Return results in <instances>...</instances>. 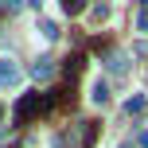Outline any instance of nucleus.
<instances>
[{
	"mask_svg": "<svg viewBox=\"0 0 148 148\" xmlns=\"http://www.w3.org/2000/svg\"><path fill=\"white\" fill-rule=\"evenodd\" d=\"M94 136H97V125H94V121H78V125H70L66 144H70V148H90Z\"/></svg>",
	"mask_w": 148,
	"mask_h": 148,
	"instance_id": "f03ea898",
	"label": "nucleus"
},
{
	"mask_svg": "<svg viewBox=\"0 0 148 148\" xmlns=\"http://www.w3.org/2000/svg\"><path fill=\"white\" fill-rule=\"evenodd\" d=\"M105 66H109V74H125L129 70V59L121 51H109V59H105Z\"/></svg>",
	"mask_w": 148,
	"mask_h": 148,
	"instance_id": "39448f33",
	"label": "nucleus"
},
{
	"mask_svg": "<svg viewBox=\"0 0 148 148\" xmlns=\"http://www.w3.org/2000/svg\"><path fill=\"white\" fill-rule=\"evenodd\" d=\"M59 4H62V12H66V16H78L82 8H86V0H59Z\"/></svg>",
	"mask_w": 148,
	"mask_h": 148,
	"instance_id": "1a4fd4ad",
	"label": "nucleus"
},
{
	"mask_svg": "<svg viewBox=\"0 0 148 148\" xmlns=\"http://www.w3.org/2000/svg\"><path fill=\"white\" fill-rule=\"evenodd\" d=\"M136 144H140V148H148V129H144V133H140V140H136Z\"/></svg>",
	"mask_w": 148,
	"mask_h": 148,
	"instance_id": "4468645a",
	"label": "nucleus"
},
{
	"mask_svg": "<svg viewBox=\"0 0 148 148\" xmlns=\"http://www.w3.org/2000/svg\"><path fill=\"white\" fill-rule=\"evenodd\" d=\"M90 97H94L97 105H105V101H109V82L97 78V82H94V90H90Z\"/></svg>",
	"mask_w": 148,
	"mask_h": 148,
	"instance_id": "423d86ee",
	"label": "nucleus"
},
{
	"mask_svg": "<svg viewBox=\"0 0 148 148\" xmlns=\"http://www.w3.org/2000/svg\"><path fill=\"white\" fill-rule=\"evenodd\" d=\"M90 16H94V20H97V23H101V20H105V16H109V4H94V8H90Z\"/></svg>",
	"mask_w": 148,
	"mask_h": 148,
	"instance_id": "9b49d317",
	"label": "nucleus"
},
{
	"mask_svg": "<svg viewBox=\"0 0 148 148\" xmlns=\"http://www.w3.org/2000/svg\"><path fill=\"white\" fill-rule=\"evenodd\" d=\"M136 31H148V8H140V16H136Z\"/></svg>",
	"mask_w": 148,
	"mask_h": 148,
	"instance_id": "ddd939ff",
	"label": "nucleus"
},
{
	"mask_svg": "<svg viewBox=\"0 0 148 148\" xmlns=\"http://www.w3.org/2000/svg\"><path fill=\"white\" fill-rule=\"evenodd\" d=\"M82 62H86V59H82V55H74V59H66V66H62V74H66V78L74 82V78H78V74H82Z\"/></svg>",
	"mask_w": 148,
	"mask_h": 148,
	"instance_id": "6e6552de",
	"label": "nucleus"
},
{
	"mask_svg": "<svg viewBox=\"0 0 148 148\" xmlns=\"http://www.w3.org/2000/svg\"><path fill=\"white\" fill-rule=\"evenodd\" d=\"M0 113H4V105H0Z\"/></svg>",
	"mask_w": 148,
	"mask_h": 148,
	"instance_id": "f3484780",
	"label": "nucleus"
},
{
	"mask_svg": "<svg viewBox=\"0 0 148 148\" xmlns=\"http://www.w3.org/2000/svg\"><path fill=\"white\" fill-rule=\"evenodd\" d=\"M51 74H55V59H47V55H43V59L31 62V78H35V82H47Z\"/></svg>",
	"mask_w": 148,
	"mask_h": 148,
	"instance_id": "20e7f679",
	"label": "nucleus"
},
{
	"mask_svg": "<svg viewBox=\"0 0 148 148\" xmlns=\"http://www.w3.org/2000/svg\"><path fill=\"white\" fill-rule=\"evenodd\" d=\"M136 4H140V8H148V0H136Z\"/></svg>",
	"mask_w": 148,
	"mask_h": 148,
	"instance_id": "2eb2a0df",
	"label": "nucleus"
},
{
	"mask_svg": "<svg viewBox=\"0 0 148 148\" xmlns=\"http://www.w3.org/2000/svg\"><path fill=\"white\" fill-rule=\"evenodd\" d=\"M144 105H148V97H144V94H133V97L125 101V113H129V117H136V113H144Z\"/></svg>",
	"mask_w": 148,
	"mask_h": 148,
	"instance_id": "0eeeda50",
	"label": "nucleus"
},
{
	"mask_svg": "<svg viewBox=\"0 0 148 148\" xmlns=\"http://www.w3.org/2000/svg\"><path fill=\"white\" fill-rule=\"evenodd\" d=\"M39 31H43V39H59V23H51V20L39 23Z\"/></svg>",
	"mask_w": 148,
	"mask_h": 148,
	"instance_id": "9d476101",
	"label": "nucleus"
},
{
	"mask_svg": "<svg viewBox=\"0 0 148 148\" xmlns=\"http://www.w3.org/2000/svg\"><path fill=\"white\" fill-rule=\"evenodd\" d=\"M121 148H136V144H129V140H125V144H121Z\"/></svg>",
	"mask_w": 148,
	"mask_h": 148,
	"instance_id": "dca6fc26",
	"label": "nucleus"
},
{
	"mask_svg": "<svg viewBox=\"0 0 148 148\" xmlns=\"http://www.w3.org/2000/svg\"><path fill=\"white\" fill-rule=\"evenodd\" d=\"M23 4H27V0H0V8H8V12H20Z\"/></svg>",
	"mask_w": 148,
	"mask_h": 148,
	"instance_id": "f8f14e48",
	"label": "nucleus"
},
{
	"mask_svg": "<svg viewBox=\"0 0 148 148\" xmlns=\"http://www.w3.org/2000/svg\"><path fill=\"white\" fill-rule=\"evenodd\" d=\"M55 101H59V90H47V94H23L16 101V113H12V125H27L31 117L39 113H51Z\"/></svg>",
	"mask_w": 148,
	"mask_h": 148,
	"instance_id": "f257e3e1",
	"label": "nucleus"
},
{
	"mask_svg": "<svg viewBox=\"0 0 148 148\" xmlns=\"http://www.w3.org/2000/svg\"><path fill=\"white\" fill-rule=\"evenodd\" d=\"M20 78H23V74H20V66H16L12 59H0V86L12 90V86H20Z\"/></svg>",
	"mask_w": 148,
	"mask_h": 148,
	"instance_id": "7ed1b4c3",
	"label": "nucleus"
}]
</instances>
